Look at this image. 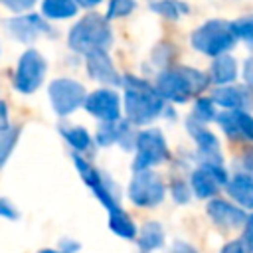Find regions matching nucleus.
I'll list each match as a JSON object with an SVG mask.
<instances>
[{"mask_svg":"<svg viewBox=\"0 0 253 253\" xmlns=\"http://www.w3.org/2000/svg\"><path fill=\"white\" fill-rule=\"evenodd\" d=\"M123 87L126 117L132 125H148L156 117H160V113L164 111V97L156 87L134 75H125Z\"/></svg>","mask_w":253,"mask_h":253,"instance_id":"nucleus-1","label":"nucleus"},{"mask_svg":"<svg viewBox=\"0 0 253 253\" xmlns=\"http://www.w3.org/2000/svg\"><path fill=\"white\" fill-rule=\"evenodd\" d=\"M210 83V77L192 67H168L156 79L158 93L172 103H186L192 95L202 93Z\"/></svg>","mask_w":253,"mask_h":253,"instance_id":"nucleus-2","label":"nucleus"},{"mask_svg":"<svg viewBox=\"0 0 253 253\" xmlns=\"http://www.w3.org/2000/svg\"><path fill=\"white\" fill-rule=\"evenodd\" d=\"M109 18L99 14H87L69 30V47L77 53H89L93 49H107L113 43V32Z\"/></svg>","mask_w":253,"mask_h":253,"instance_id":"nucleus-3","label":"nucleus"},{"mask_svg":"<svg viewBox=\"0 0 253 253\" xmlns=\"http://www.w3.org/2000/svg\"><path fill=\"white\" fill-rule=\"evenodd\" d=\"M237 42L233 24L225 20H208L192 32V47L204 55L217 57L227 53Z\"/></svg>","mask_w":253,"mask_h":253,"instance_id":"nucleus-4","label":"nucleus"},{"mask_svg":"<svg viewBox=\"0 0 253 253\" xmlns=\"http://www.w3.org/2000/svg\"><path fill=\"white\" fill-rule=\"evenodd\" d=\"M73 160H75V166H77V170H79L83 182L93 190V194L99 198V202H101L109 211L121 208V192H119V188L115 186V182H113L107 174H103L101 170H97L93 164H89L83 156L75 154Z\"/></svg>","mask_w":253,"mask_h":253,"instance_id":"nucleus-5","label":"nucleus"},{"mask_svg":"<svg viewBox=\"0 0 253 253\" xmlns=\"http://www.w3.org/2000/svg\"><path fill=\"white\" fill-rule=\"evenodd\" d=\"M170 158L166 140L158 128H146L136 134V156L132 170H144Z\"/></svg>","mask_w":253,"mask_h":253,"instance_id":"nucleus-6","label":"nucleus"},{"mask_svg":"<svg viewBox=\"0 0 253 253\" xmlns=\"http://www.w3.org/2000/svg\"><path fill=\"white\" fill-rule=\"evenodd\" d=\"M164 194H166V188H164L162 180L158 178V174L150 172L148 168L136 170V174L132 176L130 186H128V196H130L132 204H136L140 208H152L164 200Z\"/></svg>","mask_w":253,"mask_h":253,"instance_id":"nucleus-7","label":"nucleus"},{"mask_svg":"<svg viewBox=\"0 0 253 253\" xmlns=\"http://www.w3.org/2000/svg\"><path fill=\"white\" fill-rule=\"evenodd\" d=\"M43 75H45V59L42 57L40 51L28 49L18 59V67L14 73V87L20 93L30 95L42 85Z\"/></svg>","mask_w":253,"mask_h":253,"instance_id":"nucleus-8","label":"nucleus"},{"mask_svg":"<svg viewBox=\"0 0 253 253\" xmlns=\"http://www.w3.org/2000/svg\"><path fill=\"white\" fill-rule=\"evenodd\" d=\"M85 89L81 83L67 79V77H59L55 81L49 83V101L51 107L57 115L65 117L69 113H73L77 107H81L85 103Z\"/></svg>","mask_w":253,"mask_h":253,"instance_id":"nucleus-9","label":"nucleus"},{"mask_svg":"<svg viewBox=\"0 0 253 253\" xmlns=\"http://www.w3.org/2000/svg\"><path fill=\"white\" fill-rule=\"evenodd\" d=\"M186 128L198 144L200 162L202 164H221V150H219V142H217L215 134L211 130H208L202 125V121H198L194 117H190L186 121Z\"/></svg>","mask_w":253,"mask_h":253,"instance_id":"nucleus-10","label":"nucleus"},{"mask_svg":"<svg viewBox=\"0 0 253 253\" xmlns=\"http://www.w3.org/2000/svg\"><path fill=\"white\" fill-rule=\"evenodd\" d=\"M227 174L221 164H202L192 174V190L198 198H211L215 192L227 184Z\"/></svg>","mask_w":253,"mask_h":253,"instance_id":"nucleus-11","label":"nucleus"},{"mask_svg":"<svg viewBox=\"0 0 253 253\" xmlns=\"http://www.w3.org/2000/svg\"><path fill=\"white\" fill-rule=\"evenodd\" d=\"M85 111L101 121H117L121 119V99L113 89H97L85 97Z\"/></svg>","mask_w":253,"mask_h":253,"instance_id":"nucleus-12","label":"nucleus"},{"mask_svg":"<svg viewBox=\"0 0 253 253\" xmlns=\"http://www.w3.org/2000/svg\"><path fill=\"white\" fill-rule=\"evenodd\" d=\"M87 73L103 85H123V77L117 73L107 49H93L85 53Z\"/></svg>","mask_w":253,"mask_h":253,"instance_id":"nucleus-13","label":"nucleus"},{"mask_svg":"<svg viewBox=\"0 0 253 253\" xmlns=\"http://www.w3.org/2000/svg\"><path fill=\"white\" fill-rule=\"evenodd\" d=\"M6 30L12 34V38H16L18 42H26V43L34 42L42 34L51 32L49 24L38 14H24V16L12 18L6 22Z\"/></svg>","mask_w":253,"mask_h":253,"instance_id":"nucleus-14","label":"nucleus"},{"mask_svg":"<svg viewBox=\"0 0 253 253\" xmlns=\"http://www.w3.org/2000/svg\"><path fill=\"white\" fill-rule=\"evenodd\" d=\"M215 121L219 123V126L223 128V132L229 138H245V140H253V117L247 111H239V109H227L223 113H219L215 117Z\"/></svg>","mask_w":253,"mask_h":253,"instance_id":"nucleus-15","label":"nucleus"},{"mask_svg":"<svg viewBox=\"0 0 253 253\" xmlns=\"http://www.w3.org/2000/svg\"><path fill=\"white\" fill-rule=\"evenodd\" d=\"M130 121H105V125L99 126L97 130V142L101 146L109 144H121L125 150H130L136 146V138L130 130Z\"/></svg>","mask_w":253,"mask_h":253,"instance_id":"nucleus-16","label":"nucleus"},{"mask_svg":"<svg viewBox=\"0 0 253 253\" xmlns=\"http://www.w3.org/2000/svg\"><path fill=\"white\" fill-rule=\"evenodd\" d=\"M213 103L225 107V109H239V111H251L253 109V91L251 87H237V85H223L217 87L211 93Z\"/></svg>","mask_w":253,"mask_h":253,"instance_id":"nucleus-17","label":"nucleus"},{"mask_svg":"<svg viewBox=\"0 0 253 253\" xmlns=\"http://www.w3.org/2000/svg\"><path fill=\"white\" fill-rule=\"evenodd\" d=\"M208 215L213 219L215 225L225 227V229H235L243 225L247 219L245 210L231 206L229 202H223V200H211L208 204Z\"/></svg>","mask_w":253,"mask_h":253,"instance_id":"nucleus-18","label":"nucleus"},{"mask_svg":"<svg viewBox=\"0 0 253 253\" xmlns=\"http://www.w3.org/2000/svg\"><path fill=\"white\" fill-rule=\"evenodd\" d=\"M225 192L245 210H253V176L249 172H239L227 180Z\"/></svg>","mask_w":253,"mask_h":253,"instance_id":"nucleus-19","label":"nucleus"},{"mask_svg":"<svg viewBox=\"0 0 253 253\" xmlns=\"http://www.w3.org/2000/svg\"><path fill=\"white\" fill-rule=\"evenodd\" d=\"M235 77H237V61L229 53L217 55L210 67V81L215 85H227L233 83Z\"/></svg>","mask_w":253,"mask_h":253,"instance_id":"nucleus-20","label":"nucleus"},{"mask_svg":"<svg viewBox=\"0 0 253 253\" xmlns=\"http://www.w3.org/2000/svg\"><path fill=\"white\" fill-rule=\"evenodd\" d=\"M75 0H42V14L49 20H65L77 14Z\"/></svg>","mask_w":253,"mask_h":253,"instance_id":"nucleus-21","label":"nucleus"},{"mask_svg":"<svg viewBox=\"0 0 253 253\" xmlns=\"http://www.w3.org/2000/svg\"><path fill=\"white\" fill-rule=\"evenodd\" d=\"M138 247L142 251H152V249H158L162 243H164V231H162V225L156 223V221H146L138 233Z\"/></svg>","mask_w":253,"mask_h":253,"instance_id":"nucleus-22","label":"nucleus"},{"mask_svg":"<svg viewBox=\"0 0 253 253\" xmlns=\"http://www.w3.org/2000/svg\"><path fill=\"white\" fill-rule=\"evenodd\" d=\"M109 225H111V229H113L119 237L132 239V237L136 235V227H134L132 219L128 217V213H126L123 208H117V210L109 211Z\"/></svg>","mask_w":253,"mask_h":253,"instance_id":"nucleus-23","label":"nucleus"},{"mask_svg":"<svg viewBox=\"0 0 253 253\" xmlns=\"http://www.w3.org/2000/svg\"><path fill=\"white\" fill-rule=\"evenodd\" d=\"M59 132L63 134V138L69 142V146H73L77 152H85L91 146V136L85 128L81 126H71V125H61Z\"/></svg>","mask_w":253,"mask_h":253,"instance_id":"nucleus-24","label":"nucleus"},{"mask_svg":"<svg viewBox=\"0 0 253 253\" xmlns=\"http://www.w3.org/2000/svg\"><path fill=\"white\" fill-rule=\"evenodd\" d=\"M150 10L168 20H178L182 14L188 12V6L180 0H154L150 2Z\"/></svg>","mask_w":253,"mask_h":253,"instance_id":"nucleus-25","label":"nucleus"},{"mask_svg":"<svg viewBox=\"0 0 253 253\" xmlns=\"http://www.w3.org/2000/svg\"><path fill=\"white\" fill-rule=\"evenodd\" d=\"M18 136H20V128L18 126H2L0 128V168L6 164V160L10 158L16 142H18Z\"/></svg>","mask_w":253,"mask_h":253,"instance_id":"nucleus-26","label":"nucleus"},{"mask_svg":"<svg viewBox=\"0 0 253 253\" xmlns=\"http://www.w3.org/2000/svg\"><path fill=\"white\" fill-rule=\"evenodd\" d=\"M194 119L202 121V123H210L213 121L217 115H215V107H213V99H206V97H200L194 105V113H192Z\"/></svg>","mask_w":253,"mask_h":253,"instance_id":"nucleus-27","label":"nucleus"},{"mask_svg":"<svg viewBox=\"0 0 253 253\" xmlns=\"http://www.w3.org/2000/svg\"><path fill=\"white\" fill-rule=\"evenodd\" d=\"M231 24H233L237 40H243L247 45L253 47V14L251 16H243V18L231 22Z\"/></svg>","mask_w":253,"mask_h":253,"instance_id":"nucleus-28","label":"nucleus"},{"mask_svg":"<svg viewBox=\"0 0 253 253\" xmlns=\"http://www.w3.org/2000/svg\"><path fill=\"white\" fill-rule=\"evenodd\" d=\"M134 8H136V0H111V2H109V8H107V18H109V20L125 18V16H128Z\"/></svg>","mask_w":253,"mask_h":253,"instance_id":"nucleus-29","label":"nucleus"},{"mask_svg":"<svg viewBox=\"0 0 253 253\" xmlns=\"http://www.w3.org/2000/svg\"><path fill=\"white\" fill-rule=\"evenodd\" d=\"M172 196L176 202L180 204H186L190 200V192H188V186L182 182V180H174L172 182Z\"/></svg>","mask_w":253,"mask_h":253,"instance_id":"nucleus-30","label":"nucleus"},{"mask_svg":"<svg viewBox=\"0 0 253 253\" xmlns=\"http://www.w3.org/2000/svg\"><path fill=\"white\" fill-rule=\"evenodd\" d=\"M8 10H12V12H26V10H30L38 0H0Z\"/></svg>","mask_w":253,"mask_h":253,"instance_id":"nucleus-31","label":"nucleus"},{"mask_svg":"<svg viewBox=\"0 0 253 253\" xmlns=\"http://www.w3.org/2000/svg\"><path fill=\"white\" fill-rule=\"evenodd\" d=\"M243 245H245L247 249H251V251H253V213H251V215H247V219H245Z\"/></svg>","mask_w":253,"mask_h":253,"instance_id":"nucleus-32","label":"nucleus"},{"mask_svg":"<svg viewBox=\"0 0 253 253\" xmlns=\"http://www.w3.org/2000/svg\"><path fill=\"white\" fill-rule=\"evenodd\" d=\"M0 217H6V219H18V211H16V208H14L6 198H0Z\"/></svg>","mask_w":253,"mask_h":253,"instance_id":"nucleus-33","label":"nucleus"},{"mask_svg":"<svg viewBox=\"0 0 253 253\" xmlns=\"http://www.w3.org/2000/svg\"><path fill=\"white\" fill-rule=\"evenodd\" d=\"M243 79H245V85L253 89V57H247L243 63Z\"/></svg>","mask_w":253,"mask_h":253,"instance_id":"nucleus-34","label":"nucleus"},{"mask_svg":"<svg viewBox=\"0 0 253 253\" xmlns=\"http://www.w3.org/2000/svg\"><path fill=\"white\" fill-rule=\"evenodd\" d=\"M170 253H198L190 243H184V241H176L170 249Z\"/></svg>","mask_w":253,"mask_h":253,"instance_id":"nucleus-35","label":"nucleus"},{"mask_svg":"<svg viewBox=\"0 0 253 253\" xmlns=\"http://www.w3.org/2000/svg\"><path fill=\"white\" fill-rule=\"evenodd\" d=\"M221 253H245L243 241H229V243L221 249Z\"/></svg>","mask_w":253,"mask_h":253,"instance_id":"nucleus-36","label":"nucleus"},{"mask_svg":"<svg viewBox=\"0 0 253 253\" xmlns=\"http://www.w3.org/2000/svg\"><path fill=\"white\" fill-rule=\"evenodd\" d=\"M243 166H245V170L249 174H253V148L243 154Z\"/></svg>","mask_w":253,"mask_h":253,"instance_id":"nucleus-37","label":"nucleus"},{"mask_svg":"<svg viewBox=\"0 0 253 253\" xmlns=\"http://www.w3.org/2000/svg\"><path fill=\"white\" fill-rule=\"evenodd\" d=\"M8 125V109H6V103L0 101V128Z\"/></svg>","mask_w":253,"mask_h":253,"instance_id":"nucleus-38","label":"nucleus"},{"mask_svg":"<svg viewBox=\"0 0 253 253\" xmlns=\"http://www.w3.org/2000/svg\"><path fill=\"white\" fill-rule=\"evenodd\" d=\"M79 6H83V8H93V6H97V4H101L103 0H75Z\"/></svg>","mask_w":253,"mask_h":253,"instance_id":"nucleus-39","label":"nucleus"},{"mask_svg":"<svg viewBox=\"0 0 253 253\" xmlns=\"http://www.w3.org/2000/svg\"><path fill=\"white\" fill-rule=\"evenodd\" d=\"M40 253H67V251H55V249H42Z\"/></svg>","mask_w":253,"mask_h":253,"instance_id":"nucleus-40","label":"nucleus"},{"mask_svg":"<svg viewBox=\"0 0 253 253\" xmlns=\"http://www.w3.org/2000/svg\"><path fill=\"white\" fill-rule=\"evenodd\" d=\"M251 253H253V251H251Z\"/></svg>","mask_w":253,"mask_h":253,"instance_id":"nucleus-41","label":"nucleus"}]
</instances>
